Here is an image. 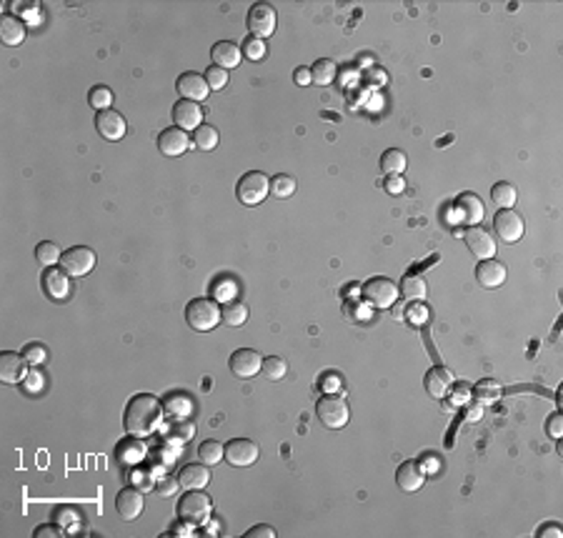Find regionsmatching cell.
<instances>
[{
  "label": "cell",
  "mask_w": 563,
  "mask_h": 538,
  "mask_svg": "<svg viewBox=\"0 0 563 538\" xmlns=\"http://www.w3.org/2000/svg\"><path fill=\"white\" fill-rule=\"evenodd\" d=\"M163 406L161 401L150 393L133 395L126 406V431L135 438H145L161 426Z\"/></svg>",
  "instance_id": "obj_1"
},
{
  "label": "cell",
  "mask_w": 563,
  "mask_h": 538,
  "mask_svg": "<svg viewBox=\"0 0 563 538\" xmlns=\"http://www.w3.org/2000/svg\"><path fill=\"white\" fill-rule=\"evenodd\" d=\"M185 321L196 333H208L218 326L223 318H220V306L211 298H193L188 306H185Z\"/></svg>",
  "instance_id": "obj_2"
},
{
  "label": "cell",
  "mask_w": 563,
  "mask_h": 538,
  "mask_svg": "<svg viewBox=\"0 0 563 538\" xmlns=\"http://www.w3.org/2000/svg\"><path fill=\"white\" fill-rule=\"evenodd\" d=\"M213 513V501L208 493L203 491H188L183 493V498L178 501V516L180 521H188L193 526H203L208 523Z\"/></svg>",
  "instance_id": "obj_3"
},
{
  "label": "cell",
  "mask_w": 563,
  "mask_h": 538,
  "mask_svg": "<svg viewBox=\"0 0 563 538\" xmlns=\"http://www.w3.org/2000/svg\"><path fill=\"white\" fill-rule=\"evenodd\" d=\"M268 193H270V178L260 171H248L236 185V195L243 206H258V203H263L268 198Z\"/></svg>",
  "instance_id": "obj_4"
},
{
  "label": "cell",
  "mask_w": 563,
  "mask_h": 538,
  "mask_svg": "<svg viewBox=\"0 0 563 538\" xmlns=\"http://www.w3.org/2000/svg\"><path fill=\"white\" fill-rule=\"evenodd\" d=\"M316 413L318 421L331 431H340L351 418V408H348L343 395H323L316 406Z\"/></svg>",
  "instance_id": "obj_5"
},
{
  "label": "cell",
  "mask_w": 563,
  "mask_h": 538,
  "mask_svg": "<svg viewBox=\"0 0 563 538\" xmlns=\"http://www.w3.org/2000/svg\"><path fill=\"white\" fill-rule=\"evenodd\" d=\"M363 296H366L368 303H373L376 308H388V306L396 303L398 286L391 281V278L376 275V278H371V281L363 283Z\"/></svg>",
  "instance_id": "obj_6"
},
{
  "label": "cell",
  "mask_w": 563,
  "mask_h": 538,
  "mask_svg": "<svg viewBox=\"0 0 563 538\" xmlns=\"http://www.w3.org/2000/svg\"><path fill=\"white\" fill-rule=\"evenodd\" d=\"M494 230L503 243H518L526 233V223L511 208H501L494 218Z\"/></svg>",
  "instance_id": "obj_7"
},
{
  "label": "cell",
  "mask_w": 563,
  "mask_h": 538,
  "mask_svg": "<svg viewBox=\"0 0 563 538\" xmlns=\"http://www.w3.org/2000/svg\"><path fill=\"white\" fill-rule=\"evenodd\" d=\"M248 30L253 38L265 41L268 35L276 33V11L268 3H256L251 11H248Z\"/></svg>",
  "instance_id": "obj_8"
},
{
  "label": "cell",
  "mask_w": 563,
  "mask_h": 538,
  "mask_svg": "<svg viewBox=\"0 0 563 538\" xmlns=\"http://www.w3.org/2000/svg\"><path fill=\"white\" fill-rule=\"evenodd\" d=\"M60 263H63V270L68 275L81 278V275H88L95 268V253L88 246H73V248H68V251H63Z\"/></svg>",
  "instance_id": "obj_9"
},
{
  "label": "cell",
  "mask_w": 563,
  "mask_h": 538,
  "mask_svg": "<svg viewBox=\"0 0 563 538\" xmlns=\"http://www.w3.org/2000/svg\"><path fill=\"white\" fill-rule=\"evenodd\" d=\"M260 456V448L256 441H248V438H233V441L225 443V461L236 468H246V466H253Z\"/></svg>",
  "instance_id": "obj_10"
},
{
  "label": "cell",
  "mask_w": 563,
  "mask_h": 538,
  "mask_svg": "<svg viewBox=\"0 0 563 538\" xmlns=\"http://www.w3.org/2000/svg\"><path fill=\"white\" fill-rule=\"evenodd\" d=\"M260 363H263V358H260L258 350L253 348H238L233 350V355H230V373L236 378H253L256 373H260Z\"/></svg>",
  "instance_id": "obj_11"
},
{
  "label": "cell",
  "mask_w": 563,
  "mask_h": 538,
  "mask_svg": "<svg viewBox=\"0 0 563 538\" xmlns=\"http://www.w3.org/2000/svg\"><path fill=\"white\" fill-rule=\"evenodd\" d=\"M28 358L20 353H3L0 355V381L8 386L23 383L28 378Z\"/></svg>",
  "instance_id": "obj_12"
},
{
  "label": "cell",
  "mask_w": 563,
  "mask_h": 538,
  "mask_svg": "<svg viewBox=\"0 0 563 538\" xmlns=\"http://www.w3.org/2000/svg\"><path fill=\"white\" fill-rule=\"evenodd\" d=\"M173 121H175V128L180 131H198L203 126V108L193 100H183L180 98L178 103L173 105Z\"/></svg>",
  "instance_id": "obj_13"
},
{
  "label": "cell",
  "mask_w": 563,
  "mask_h": 538,
  "mask_svg": "<svg viewBox=\"0 0 563 538\" xmlns=\"http://www.w3.org/2000/svg\"><path fill=\"white\" fill-rule=\"evenodd\" d=\"M95 131L105 138V140H121L126 136L128 126H126V118H123L118 110H98L95 113Z\"/></svg>",
  "instance_id": "obj_14"
},
{
  "label": "cell",
  "mask_w": 563,
  "mask_h": 538,
  "mask_svg": "<svg viewBox=\"0 0 563 538\" xmlns=\"http://www.w3.org/2000/svg\"><path fill=\"white\" fill-rule=\"evenodd\" d=\"M145 509V501H143V493L138 488H123L115 498V511L121 516L123 521H135Z\"/></svg>",
  "instance_id": "obj_15"
},
{
  "label": "cell",
  "mask_w": 563,
  "mask_h": 538,
  "mask_svg": "<svg viewBox=\"0 0 563 538\" xmlns=\"http://www.w3.org/2000/svg\"><path fill=\"white\" fill-rule=\"evenodd\" d=\"M396 483H398V488L406 493L420 491L425 483V468L418 461H403L396 471Z\"/></svg>",
  "instance_id": "obj_16"
},
{
  "label": "cell",
  "mask_w": 563,
  "mask_h": 538,
  "mask_svg": "<svg viewBox=\"0 0 563 538\" xmlns=\"http://www.w3.org/2000/svg\"><path fill=\"white\" fill-rule=\"evenodd\" d=\"M423 386H425V391H428V395H431V398L443 401V398L451 393V388H453V373H451L446 366H436V368H431V371L425 373Z\"/></svg>",
  "instance_id": "obj_17"
},
{
  "label": "cell",
  "mask_w": 563,
  "mask_h": 538,
  "mask_svg": "<svg viewBox=\"0 0 563 538\" xmlns=\"http://www.w3.org/2000/svg\"><path fill=\"white\" fill-rule=\"evenodd\" d=\"M188 148H190L188 133L175 126L166 128V131L158 136V150H161L163 155H168V158H178V155H183Z\"/></svg>",
  "instance_id": "obj_18"
},
{
  "label": "cell",
  "mask_w": 563,
  "mask_h": 538,
  "mask_svg": "<svg viewBox=\"0 0 563 538\" xmlns=\"http://www.w3.org/2000/svg\"><path fill=\"white\" fill-rule=\"evenodd\" d=\"M465 246H468V251H471L478 261H486V258L496 256L494 235H491L489 230L478 228V225H473V228L465 230Z\"/></svg>",
  "instance_id": "obj_19"
},
{
  "label": "cell",
  "mask_w": 563,
  "mask_h": 538,
  "mask_svg": "<svg viewBox=\"0 0 563 538\" xmlns=\"http://www.w3.org/2000/svg\"><path fill=\"white\" fill-rule=\"evenodd\" d=\"M506 265L496 261V258H486V261H478L476 265V281L481 283L483 288H498L506 283Z\"/></svg>",
  "instance_id": "obj_20"
},
{
  "label": "cell",
  "mask_w": 563,
  "mask_h": 538,
  "mask_svg": "<svg viewBox=\"0 0 563 538\" xmlns=\"http://www.w3.org/2000/svg\"><path fill=\"white\" fill-rule=\"evenodd\" d=\"M175 88H178L183 100H193V103L206 100L208 93H211V88H208V83H206V75H198V73H183L178 81H175Z\"/></svg>",
  "instance_id": "obj_21"
},
{
  "label": "cell",
  "mask_w": 563,
  "mask_h": 538,
  "mask_svg": "<svg viewBox=\"0 0 563 538\" xmlns=\"http://www.w3.org/2000/svg\"><path fill=\"white\" fill-rule=\"evenodd\" d=\"M43 291L53 301H65L70 296V275L63 268H48L43 273Z\"/></svg>",
  "instance_id": "obj_22"
},
{
  "label": "cell",
  "mask_w": 563,
  "mask_h": 538,
  "mask_svg": "<svg viewBox=\"0 0 563 538\" xmlns=\"http://www.w3.org/2000/svg\"><path fill=\"white\" fill-rule=\"evenodd\" d=\"M178 483L183 491H203L211 483V471L206 464H188L178 471Z\"/></svg>",
  "instance_id": "obj_23"
},
{
  "label": "cell",
  "mask_w": 563,
  "mask_h": 538,
  "mask_svg": "<svg viewBox=\"0 0 563 538\" xmlns=\"http://www.w3.org/2000/svg\"><path fill=\"white\" fill-rule=\"evenodd\" d=\"M211 58H213V65H218V68H223V70H230V68H238V65H241L243 51H241V46H236L233 41H220L213 46Z\"/></svg>",
  "instance_id": "obj_24"
},
{
  "label": "cell",
  "mask_w": 563,
  "mask_h": 538,
  "mask_svg": "<svg viewBox=\"0 0 563 538\" xmlns=\"http://www.w3.org/2000/svg\"><path fill=\"white\" fill-rule=\"evenodd\" d=\"M456 206H458V211H461V218H463L465 223H471V225L481 223L483 216H486V208H483L481 198H478V195H473V193L458 195Z\"/></svg>",
  "instance_id": "obj_25"
},
{
  "label": "cell",
  "mask_w": 563,
  "mask_h": 538,
  "mask_svg": "<svg viewBox=\"0 0 563 538\" xmlns=\"http://www.w3.org/2000/svg\"><path fill=\"white\" fill-rule=\"evenodd\" d=\"M0 41L11 48L20 46V43L25 41L23 20H18L15 15H3V20H0Z\"/></svg>",
  "instance_id": "obj_26"
},
{
  "label": "cell",
  "mask_w": 563,
  "mask_h": 538,
  "mask_svg": "<svg viewBox=\"0 0 563 538\" xmlns=\"http://www.w3.org/2000/svg\"><path fill=\"white\" fill-rule=\"evenodd\" d=\"M338 75V65L331 60V58H318L316 63L310 65V81L316 86H331Z\"/></svg>",
  "instance_id": "obj_27"
},
{
  "label": "cell",
  "mask_w": 563,
  "mask_h": 538,
  "mask_svg": "<svg viewBox=\"0 0 563 538\" xmlns=\"http://www.w3.org/2000/svg\"><path fill=\"white\" fill-rule=\"evenodd\" d=\"M406 166H409V158L398 148H388L380 155V171H383L385 176H403Z\"/></svg>",
  "instance_id": "obj_28"
},
{
  "label": "cell",
  "mask_w": 563,
  "mask_h": 538,
  "mask_svg": "<svg viewBox=\"0 0 563 538\" xmlns=\"http://www.w3.org/2000/svg\"><path fill=\"white\" fill-rule=\"evenodd\" d=\"M398 293H403V298H409V301H423L425 293H428V286H425L423 275L409 273L398 286Z\"/></svg>",
  "instance_id": "obj_29"
},
{
  "label": "cell",
  "mask_w": 563,
  "mask_h": 538,
  "mask_svg": "<svg viewBox=\"0 0 563 538\" xmlns=\"http://www.w3.org/2000/svg\"><path fill=\"white\" fill-rule=\"evenodd\" d=\"M220 318H223L225 326L238 328L248 321V306L243 301H228V303L220 308Z\"/></svg>",
  "instance_id": "obj_30"
},
{
  "label": "cell",
  "mask_w": 563,
  "mask_h": 538,
  "mask_svg": "<svg viewBox=\"0 0 563 538\" xmlns=\"http://www.w3.org/2000/svg\"><path fill=\"white\" fill-rule=\"evenodd\" d=\"M145 458V446L135 438V435H131L128 441H123L121 446H118V461L126 466L131 464H138V461H143Z\"/></svg>",
  "instance_id": "obj_31"
},
{
  "label": "cell",
  "mask_w": 563,
  "mask_h": 538,
  "mask_svg": "<svg viewBox=\"0 0 563 538\" xmlns=\"http://www.w3.org/2000/svg\"><path fill=\"white\" fill-rule=\"evenodd\" d=\"M516 198H518L516 185L506 183V181H501V183H496L494 188H491V201H494L498 208H513Z\"/></svg>",
  "instance_id": "obj_32"
},
{
  "label": "cell",
  "mask_w": 563,
  "mask_h": 538,
  "mask_svg": "<svg viewBox=\"0 0 563 538\" xmlns=\"http://www.w3.org/2000/svg\"><path fill=\"white\" fill-rule=\"evenodd\" d=\"M198 456H201V464H206L211 468V466H218L225 458V446L211 438V441H203L198 446Z\"/></svg>",
  "instance_id": "obj_33"
},
{
  "label": "cell",
  "mask_w": 563,
  "mask_h": 538,
  "mask_svg": "<svg viewBox=\"0 0 563 538\" xmlns=\"http://www.w3.org/2000/svg\"><path fill=\"white\" fill-rule=\"evenodd\" d=\"M260 373H263L268 381H283L288 373V363L283 361L281 355H268V358H263V363H260Z\"/></svg>",
  "instance_id": "obj_34"
},
{
  "label": "cell",
  "mask_w": 563,
  "mask_h": 538,
  "mask_svg": "<svg viewBox=\"0 0 563 538\" xmlns=\"http://www.w3.org/2000/svg\"><path fill=\"white\" fill-rule=\"evenodd\" d=\"M218 140H220L218 131L213 126H208V123H203L198 131H193V143H196L198 150H213L218 145Z\"/></svg>",
  "instance_id": "obj_35"
},
{
  "label": "cell",
  "mask_w": 563,
  "mask_h": 538,
  "mask_svg": "<svg viewBox=\"0 0 563 538\" xmlns=\"http://www.w3.org/2000/svg\"><path fill=\"white\" fill-rule=\"evenodd\" d=\"M35 258H38V263L41 265L53 268V265L63 258V253H60V248H58L53 241H43V243H38V248H35Z\"/></svg>",
  "instance_id": "obj_36"
},
{
  "label": "cell",
  "mask_w": 563,
  "mask_h": 538,
  "mask_svg": "<svg viewBox=\"0 0 563 538\" xmlns=\"http://www.w3.org/2000/svg\"><path fill=\"white\" fill-rule=\"evenodd\" d=\"M270 193L276 195V198H291L296 193V178L283 176V173L273 176L270 178Z\"/></svg>",
  "instance_id": "obj_37"
},
{
  "label": "cell",
  "mask_w": 563,
  "mask_h": 538,
  "mask_svg": "<svg viewBox=\"0 0 563 538\" xmlns=\"http://www.w3.org/2000/svg\"><path fill=\"white\" fill-rule=\"evenodd\" d=\"M53 518H55L58 526L65 528L68 533H75L78 528H81V516H78V511L75 509H55Z\"/></svg>",
  "instance_id": "obj_38"
},
{
  "label": "cell",
  "mask_w": 563,
  "mask_h": 538,
  "mask_svg": "<svg viewBox=\"0 0 563 538\" xmlns=\"http://www.w3.org/2000/svg\"><path fill=\"white\" fill-rule=\"evenodd\" d=\"M88 103L95 110H108L110 103H113V93H110L108 86H95L88 93Z\"/></svg>",
  "instance_id": "obj_39"
},
{
  "label": "cell",
  "mask_w": 563,
  "mask_h": 538,
  "mask_svg": "<svg viewBox=\"0 0 563 538\" xmlns=\"http://www.w3.org/2000/svg\"><path fill=\"white\" fill-rule=\"evenodd\" d=\"M241 51H243V55H246L248 60H263L268 48H265V41H260V38H253V35H251V38H246V41H243Z\"/></svg>",
  "instance_id": "obj_40"
},
{
  "label": "cell",
  "mask_w": 563,
  "mask_h": 538,
  "mask_svg": "<svg viewBox=\"0 0 563 538\" xmlns=\"http://www.w3.org/2000/svg\"><path fill=\"white\" fill-rule=\"evenodd\" d=\"M206 83L211 91H223V88L228 86V70L218 68V65H211V68L206 70Z\"/></svg>",
  "instance_id": "obj_41"
},
{
  "label": "cell",
  "mask_w": 563,
  "mask_h": 538,
  "mask_svg": "<svg viewBox=\"0 0 563 538\" xmlns=\"http://www.w3.org/2000/svg\"><path fill=\"white\" fill-rule=\"evenodd\" d=\"M23 355L28 358V363H33V366H41V363H46L48 350H46V346H41V343H30L28 348L23 350Z\"/></svg>",
  "instance_id": "obj_42"
},
{
  "label": "cell",
  "mask_w": 563,
  "mask_h": 538,
  "mask_svg": "<svg viewBox=\"0 0 563 538\" xmlns=\"http://www.w3.org/2000/svg\"><path fill=\"white\" fill-rule=\"evenodd\" d=\"M546 431H548V435H551L553 441H558V438H561V435H563V416H561V413H553V416H548Z\"/></svg>",
  "instance_id": "obj_43"
},
{
  "label": "cell",
  "mask_w": 563,
  "mask_h": 538,
  "mask_svg": "<svg viewBox=\"0 0 563 538\" xmlns=\"http://www.w3.org/2000/svg\"><path fill=\"white\" fill-rule=\"evenodd\" d=\"M25 391H30V393H38V391H43V386H46V378H43L41 371H30L28 378L23 381Z\"/></svg>",
  "instance_id": "obj_44"
},
{
  "label": "cell",
  "mask_w": 563,
  "mask_h": 538,
  "mask_svg": "<svg viewBox=\"0 0 563 538\" xmlns=\"http://www.w3.org/2000/svg\"><path fill=\"white\" fill-rule=\"evenodd\" d=\"M178 486H180L178 478H171V475H163V478H161V481H158V486H155V488H158V493H161V496H166V498H168V496H173V493L178 491Z\"/></svg>",
  "instance_id": "obj_45"
},
{
  "label": "cell",
  "mask_w": 563,
  "mask_h": 538,
  "mask_svg": "<svg viewBox=\"0 0 563 538\" xmlns=\"http://www.w3.org/2000/svg\"><path fill=\"white\" fill-rule=\"evenodd\" d=\"M63 533H68V531L60 526H38L33 536L35 538H63Z\"/></svg>",
  "instance_id": "obj_46"
},
{
  "label": "cell",
  "mask_w": 563,
  "mask_h": 538,
  "mask_svg": "<svg viewBox=\"0 0 563 538\" xmlns=\"http://www.w3.org/2000/svg\"><path fill=\"white\" fill-rule=\"evenodd\" d=\"M385 190L393 195L403 193V190H406V181H403L401 176H388V181H385Z\"/></svg>",
  "instance_id": "obj_47"
},
{
  "label": "cell",
  "mask_w": 563,
  "mask_h": 538,
  "mask_svg": "<svg viewBox=\"0 0 563 538\" xmlns=\"http://www.w3.org/2000/svg\"><path fill=\"white\" fill-rule=\"evenodd\" d=\"M246 538H276V531L273 526H256L246 533Z\"/></svg>",
  "instance_id": "obj_48"
},
{
  "label": "cell",
  "mask_w": 563,
  "mask_h": 538,
  "mask_svg": "<svg viewBox=\"0 0 563 538\" xmlns=\"http://www.w3.org/2000/svg\"><path fill=\"white\" fill-rule=\"evenodd\" d=\"M366 81L376 83V86H385L388 75H385L383 70H378V68H371V70H366Z\"/></svg>",
  "instance_id": "obj_49"
},
{
  "label": "cell",
  "mask_w": 563,
  "mask_h": 538,
  "mask_svg": "<svg viewBox=\"0 0 563 538\" xmlns=\"http://www.w3.org/2000/svg\"><path fill=\"white\" fill-rule=\"evenodd\" d=\"M538 536H541V538H546V536L561 538V536H563V531H561V526H558V523H548V526H541Z\"/></svg>",
  "instance_id": "obj_50"
},
{
  "label": "cell",
  "mask_w": 563,
  "mask_h": 538,
  "mask_svg": "<svg viewBox=\"0 0 563 538\" xmlns=\"http://www.w3.org/2000/svg\"><path fill=\"white\" fill-rule=\"evenodd\" d=\"M293 81H296V86H308V83H313L310 81V68H296Z\"/></svg>",
  "instance_id": "obj_51"
},
{
  "label": "cell",
  "mask_w": 563,
  "mask_h": 538,
  "mask_svg": "<svg viewBox=\"0 0 563 538\" xmlns=\"http://www.w3.org/2000/svg\"><path fill=\"white\" fill-rule=\"evenodd\" d=\"M409 310H413V318H416V321H420V318L425 321V315H428V313H425V310H428L425 306H411Z\"/></svg>",
  "instance_id": "obj_52"
},
{
  "label": "cell",
  "mask_w": 563,
  "mask_h": 538,
  "mask_svg": "<svg viewBox=\"0 0 563 538\" xmlns=\"http://www.w3.org/2000/svg\"><path fill=\"white\" fill-rule=\"evenodd\" d=\"M406 308H403V306H396V308H393V318H396V321H403V318H406Z\"/></svg>",
  "instance_id": "obj_53"
}]
</instances>
